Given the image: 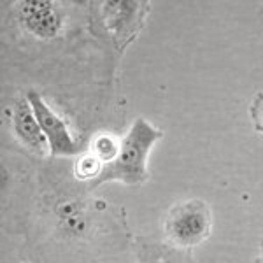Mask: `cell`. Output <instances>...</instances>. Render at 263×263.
Segmentation results:
<instances>
[{
	"label": "cell",
	"mask_w": 263,
	"mask_h": 263,
	"mask_svg": "<svg viewBox=\"0 0 263 263\" xmlns=\"http://www.w3.org/2000/svg\"><path fill=\"white\" fill-rule=\"evenodd\" d=\"M162 135V132L144 118L135 120L126 137L121 141L118 156L114 162L105 165L102 174L95 179V184L114 179L125 184L144 182L147 179V155Z\"/></svg>",
	"instance_id": "cell-1"
},
{
	"label": "cell",
	"mask_w": 263,
	"mask_h": 263,
	"mask_svg": "<svg viewBox=\"0 0 263 263\" xmlns=\"http://www.w3.org/2000/svg\"><path fill=\"white\" fill-rule=\"evenodd\" d=\"M211 232V213L200 200L182 202L171 209L165 219L168 240L181 248H192L207 239Z\"/></svg>",
	"instance_id": "cell-2"
},
{
	"label": "cell",
	"mask_w": 263,
	"mask_h": 263,
	"mask_svg": "<svg viewBox=\"0 0 263 263\" xmlns=\"http://www.w3.org/2000/svg\"><path fill=\"white\" fill-rule=\"evenodd\" d=\"M28 104L32 105V111L39 121L46 139H48L51 155L54 156H70L79 153V144L74 141L69 126L58 116L53 109L41 99L39 93H28Z\"/></svg>",
	"instance_id": "cell-3"
},
{
	"label": "cell",
	"mask_w": 263,
	"mask_h": 263,
	"mask_svg": "<svg viewBox=\"0 0 263 263\" xmlns=\"http://www.w3.org/2000/svg\"><path fill=\"white\" fill-rule=\"evenodd\" d=\"M21 27L39 39H53L63 27V16L53 2L27 0L16 6Z\"/></svg>",
	"instance_id": "cell-4"
},
{
	"label": "cell",
	"mask_w": 263,
	"mask_h": 263,
	"mask_svg": "<svg viewBox=\"0 0 263 263\" xmlns=\"http://www.w3.org/2000/svg\"><path fill=\"white\" fill-rule=\"evenodd\" d=\"M142 4L137 2H105L102 4L104 25L118 41L130 39L135 28L141 27Z\"/></svg>",
	"instance_id": "cell-5"
},
{
	"label": "cell",
	"mask_w": 263,
	"mask_h": 263,
	"mask_svg": "<svg viewBox=\"0 0 263 263\" xmlns=\"http://www.w3.org/2000/svg\"><path fill=\"white\" fill-rule=\"evenodd\" d=\"M12 126H14L16 135L27 144L30 149L35 153H42L46 149V139L44 132H42L39 121H37L35 114L32 111V105L25 100H18L12 111Z\"/></svg>",
	"instance_id": "cell-6"
},
{
	"label": "cell",
	"mask_w": 263,
	"mask_h": 263,
	"mask_svg": "<svg viewBox=\"0 0 263 263\" xmlns=\"http://www.w3.org/2000/svg\"><path fill=\"white\" fill-rule=\"evenodd\" d=\"M137 263H179L174 251L158 244H142L137 251Z\"/></svg>",
	"instance_id": "cell-7"
},
{
	"label": "cell",
	"mask_w": 263,
	"mask_h": 263,
	"mask_svg": "<svg viewBox=\"0 0 263 263\" xmlns=\"http://www.w3.org/2000/svg\"><path fill=\"white\" fill-rule=\"evenodd\" d=\"M120 146H121V142H118L112 135H107V134L99 135V137L95 139V142H93L91 155H95L102 163L107 165L114 162V158H116L118 153H120Z\"/></svg>",
	"instance_id": "cell-8"
},
{
	"label": "cell",
	"mask_w": 263,
	"mask_h": 263,
	"mask_svg": "<svg viewBox=\"0 0 263 263\" xmlns=\"http://www.w3.org/2000/svg\"><path fill=\"white\" fill-rule=\"evenodd\" d=\"M104 167H102V162L97 158L95 155H84L78 160L76 163V177L86 181V179H93L100 176Z\"/></svg>",
	"instance_id": "cell-9"
},
{
	"label": "cell",
	"mask_w": 263,
	"mask_h": 263,
	"mask_svg": "<svg viewBox=\"0 0 263 263\" xmlns=\"http://www.w3.org/2000/svg\"><path fill=\"white\" fill-rule=\"evenodd\" d=\"M60 227H62V230L65 232V235L83 237L84 233L90 230V218L84 213V214L74 216V218H70V219H63V221H60Z\"/></svg>",
	"instance_id": "cell-10"
},
{
	"label": "cell",
	"mask_w": 263,
	"mask_h": 263,
	"mask_svg": "<svg viewBox=\"0 0 263 263\" xmlns=\"http://www.w3.org/2000/svg\"><path fill=\"white\" fill-rule=\"evenodd\" d=\"M86 211H84V205L79 200H63L57 205V216L60 221L63 219H70L74 218V216H79V214H84Z\"/></svg>",
	"instance_id": "cell-11"
}]
</instances>
